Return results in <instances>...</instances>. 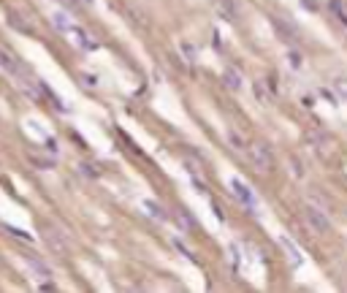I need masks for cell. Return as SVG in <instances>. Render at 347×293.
Wrapping results in <instances>:
<instances>
[{
  "instance_id": "cell-1",
  "label": "cell",
  "mask_w": 347,
  "mask_h": 293,
  "mask_svg": "<svg viewBox=\"0 0 347 293\" xmlns=\"http://www.w3.org/2000/svg\"><path fill=\"white\" fill-rule=\"evenodd\" d=\"M247 158H249V163H253V168L258 174H272L274 155H272V149H268L266 144H249L247 147Z\"/></svg>"
},
{
  "instance_id": "cell-2",
  "label": "cell",
  "mask_w": 347,
  "mask_h": 293,
  "mask_svg": "<svg viewBox=\"0 0 347 293\" xmlns=\"http://www.w3.org/2000/svg\"><path fill=\"white\" fill-rule=\"evenodd\" d=\"M0 68L6 73H11V76H16V79H22V76L30 79V68H27L11 49H6V46H0Z\"/></svg>"
},
{
  "instance_id": "cell-3",
  "label": "cell",
  "mask_w": 347,
  "mask_h": 293,
  "mask_svg": "<svg viewBox=\"0 0 347 293\" xmlns=\"http://www.w3.org/2000/svg\"><path fill=\"white\" fill-rule=\"evenodd\" d=\"M304 220L306 225L315 231V233H331V220H329V214H325L323 209H317V206H304Z\"/></svg>"
},
{
  "instance_id": "cell-4",
  "label": "cell",
  "mask_w": 347,
  "mask_h": 293,
  "mask_svg": "<svg viewBox=\"0 0 347 293\" xmlns=\"http://www.w3.org/2000/svg\"><path fill=\"white\" fill-rule=\"evenodd\" d=\"M44 239H46V244H49L54 252H65V250H68V242H65V236H63V231L57 228V225H44Z\"/></svg>"
},
{
  "instance_id": "cell-5",
  "label": "cell",
  "mask_w": 347,
  "mask_h": 293,
  "mask_svg": "<svg viewBox=\"0 0 347 293\" xmlns=\"http://www.w3.org/2000/svg\"><path fill=\"white\" fill-rule=\"evenodd\" d=\"M22 258H25V263L30 266V271L35 274V277H41V280H52V269H49V263H46L44 258H38L35 252H25Z\"/></svg>"
},
{
  "instance_id": "cell-6",
  "label": "cell",
  "mask_w": 347,
  "mask_h": 293,
  "mask_svg": "<svg viewBox=\"0 0 347 293\" xmlns=\"http://www.w3.org/2000/svg\"><path fill=\"white\" fill-rule=\"evenodd\" d=\"M230 190H234V196L247 206V209H255V193L249 190V187L242 182V179H230Z\"/></svg>"
},
{
  "instance_id": "cell-7",
  "label": "cell",
  "mask_w": 347,
  "mask_h": 293,
  "mask_svg": "<svg viewBox=\"0 0 347 293\" xmlns=\"http://www.w3.org/2000/svg\"><path fill=\"white\" fill-rule=\"evenodd\" d=\"M306 141L317 149V155H331V149H334V141H331V136H325V133H320V130H315V133H310L306 136Z\"/></svg>"
},
{
  "instance_id": "cell-8",
  "label": "cell",
  "mask_w": 347,
  "mask_h": 293,
  "mask_svg": "<svg viewBox=\"0 0 347 293\" xmlns=\"http://www.w3.org/2000/svg\"><path fill=\"white\" fill-rule=\"evenodd\" d=\"M223 84H225V87L228 90H242V73H239L236 68H225L223 71Z\"/></svg>"
},
{
  "instance_id": "cell-9",
  "label": "cell",
  "mask_w": 347,
  "mask_h": 293,
  "mask_svg": "<svg viewBox=\"0 0 347 293\" xmlns=\"http://www.w3.org/2000/svg\"><path fill=\"white\" fill-rule=\"evenodd\" d=\"M144 209L149 212V217H155L158 223H166V220H168L166 209H163V206H160L158 201H152V198H147V201H144Z\"/></svg>"
},
{
  "instance_id": "cell-10",
  "label": "cell",
  "mask_w": 347,
  "mask_h": 293,
  "mask_svg": "<svg viewBox=\"0 0 347 293\" xmlns=\"http://www.w3.org/2000/svg\"><path fill=\"white\" fill-rule=\"evenodd\" d=\"M217 11H220V16H223V19H228V22H234L236 16H239L234 0H217Z\"/></svg>"
},
{
  "instance_id": "cell-11",
  "label": "cell",
  "mask_w": 347,
  "mask_h": 293,
  "mask_svg": "<svg viewBox=\"0 0 347 293\" xmlns=\"http://www.w3.org/2000/svg\"><path fill=\"white\" fill-rule=\"evenodd\" d=\"M279 244H282V247L287 250V255H291V263L293 266H301V252H298V247L296 244L287 239V236H279Z\"/></svg>"
},
{
  "instance_id": "cell-12",
  "label": "cell",
  "mask_w": 347,
  "mask_h": 293,
  "mask_svg": "<svg viewBox=\"0 0 347 293\" xmlns=\"http://www.w3.org/2000/svg\"><path fill=\"white\" fill-rule=\"evenodd\" d=\"M329 8H331V14L336 16V19L347 27V6H344V0H329Z\"/></svg>"
},
{
  "instance_id": "cell-13",
  "label": "cell",
  "mask_w": 347,
  "mask_h": 293,
  "mask_svg": "<svg viewBox=\"0 0 347 293\" xmlns=\"http://www.w3.org/2000/svg\"><path fill=\"white\" fill-rule=\"evenodd\" d=\"M65 35H71L73 44L79 46V49H87V38H84V33L79 30V27H68V30H65Z\"/></svg>"
},
{
  "instance_id": "cell-14",
  "label": "cell",
  "mask_w": 347,
  "mask_h": 293,
  "mask_svg": "<svg viewBox=\"0 0 347 293\" xmlns=\"http://www.w3.org/2000/svg\"><path fill=\"white\" fill-rule=\"evenodd\" d=\"M228 141H230V147L239 149V152H247V141L236 133V130H228Z\"/></svg>"
},
{
  "instance_id": "cell-15",
  "label": "cell",
  "mask_w": 347,
  "mask_h": 293,
  "mask_svg": "<svg viewBox=\"0 0 347 293\" xmlns=\"http://www.w3.org/2000/svg\"><path fill=\"white\" fill-rule=\"evenodd\" d=\"M8 22H11V27H16V30H25V33H30V25L25 22V16H19V14H11V16H8Z\"/></svg>"
},
{
  "instance_id": "cell-16",
  "label": "cell",
  "mask_w": 347,
  "mask_h": 293,
  "mask_svg": "<svg viewBox=\"0 0 347 293\" xmlns=\"http://www.w3.org/2000/svg\"><path fill=\"white\" fill-rule=\"evenodd\" d=\"M79 171H82L84 177H92V179H98V177H101V171H98V166H95V163H82V166H79Z\"/></svg>"
},
{
  "instance_id": "cell-17",
  "label": "cell",
  "mask_w": 347,
  "mask_h": 293,
  "mask_svg": "<svg viewBox=\"0 0 347 293\" xmlns=\"http://www.w3.org/2000/svg\"><path fill=\"white\" fill-rule=\"evenodd\" d=\"M52 19H54V27H57L60 33H65V30L71 27V22H68V16H65V14H54Z\"/></svg>"
},
{
  "instance_id": "cell-18",
  "label": "cell",
  "mask_w": 347,
  "mask_h": 293,
  "mask_svg": "<svg viewBox=\"0 0 347 293\" xmlns=\"http://www.w3.org/2000/svg\"><path fill=\"white\" fill-rule=\"evenodd\" d=\"M334 90L347 101V76H336V79H334Z\"/></svg>"
},
{
  "instance_id": "cell-19",
  "label": "cell",
  "mask_w": 347,
  "mask_h": 293,
  "mask_svg": "<svg viewBox=\"0 0 347 293\" xmlns=\"http://www.w3.org/2000/svg\"><path fill=\"white\" fill-rule=\"evenodd\" d=\"M177 217H179V223L185 225V228H196V223H192V217H190L185 209H179V212H177Z\"/></svg>"
},
{
  "instance_id": "cell-20",
  "label": "cell",
  "mask_w": 347,
  "mask_h": 293,
  "mask_svg": "<svg viewBox=\"0 0 347 293\" xmlns=\"http://www.w3.org/2000/svg\"><path fill=\"white\" fill-rule=\"evenodd\" d=\"M6 231H8V233H14V236H16V239L33 242V236H30V233H27V231H19V228H11V225H6Z\"/></svg>"
},
{
  "instance_id": "cell-21",
  "label": "cell",
  "mask_w": 347,
  "mask_h": 293,
  "mask_svg": "<svg viewBox=\"0 0 347 293\" xmlns=\"http://www.w3.org/2000/svg\"><path fill=\"white\" fill-rule=\"evenodd\" d=\"M255 98H258L260 103L268 101V98H266V84H263V82H255Z\"/></svg>"
},
{
  "instance_id": "cell-22",
  "label": "cell",
  "mask_w": 347,
  "mask_h": 293,
  "mask_svg": "<svg viewBox=\"0 0 347 293\" xmlns=\"http://www.w3.org/2000/svg\"><path fill=\"white\" fill-rule=\"evenodd\" d=\"M287 60H291L293 68H301V54H298V52H291V54H287Z\"/></svg>"
},
{
  "instance_id": "cell-23",
  "label": "cell",
  "mask_w": 347,
  "mask_h": 293,
  "mask_svg": "<svg viewBox=\"0 0 347 293\" xmlns=\"http://www.w3.org/2000/svg\"><path fill=\"white\" fill-rule=\"evenodd\" d=\"M301 3L310 8V11H317V0H301Z\"/></svg>"
}]
</instances>
